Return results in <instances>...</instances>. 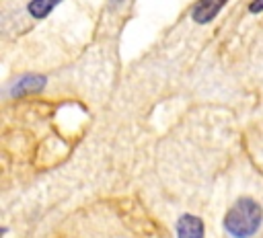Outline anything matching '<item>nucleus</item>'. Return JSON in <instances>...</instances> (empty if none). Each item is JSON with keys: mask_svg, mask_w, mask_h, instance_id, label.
<instances>
[{"mask_svg": "<svg viewBox=\"0 0 263 238\" xmlns=\"http://www.w3.org/2000/svg\"><path fill=\"white\" fill-rule=\"evenodd\" d=\"M263 222V209L255 199L240 197L232 203L224 217V230L232 238H249L253 236Z\"/></svg>", "mask_w": 263, "mask_h": 238, "instance_id": "obj_1", "label": "nucleus"}, {"mask_svg": "<svg viewBox=\"0 0 263 238\" xmlns=\"http://www.w3.org/2000/svg\"><path fill=\"white\" fill-rule=\"evenodd\" d=\"M228 0H197V4L191 10V18L197 25H205L218 16V12L224 8Z\"/></svg>", "mask_w": 263, "mask_h": 238, "instance_id": "obj_2", "label": "nucleus"}, {"mask_svg": "<svg viewBox=\"0 0 263 238\" xmlns=\"http://www.w3.org/2000/svg\"><path fill=\"white\" fill-rule=\"evenodd\" d=\"M177 238H203V222L193 213H183L177 222Z\"/></svg>", "mask_w": 263, "mask_h": 238, "instance_id": "obj_3", "label": "nucleus"}, {"mask_svg": "<svg viewBox=\"0 0 263 238\" xmlns=\"http://www.w3.org/2000/svg\"><path fill=\"white\" fill-rule=\"evenodd\" d=\"M43 86H45V76H41V74H29V76H23L21 80H16V84L12 86L10 94L12 96L33 94V92H39Z\"/></svg>", "mask_w": 263, "mask_h": 238, "instance_id": "obj_4", "label": "nucleus"}, {"mask_svg": "<svg viewBox=\"0 0 263 238\" xmlns=\"http://www.w3.org/2000/svg\"><path fill=\"white\" fill-rule=\"evenodd\" d=\"M60 2L62 0H31L29 6H27V10H29V14L33 18H45Z\"/></svg>", "mask_w": 263, "mask_h": 238, "instance_id": "obj_5", "label": "nucleus"}, {"mask_svg": "<svg viewBox=\"0 0 263 238\" xmlns=\"http://www.w3.org/2000/svg\"><path fill=\"white\" fill-rule=\"evenodd\" d=\"M249 10H251L253 14H259V12H263V0H253V2L249 4Z\"/></svg>", "mask_w": 263, "mask_h": 238, "instance_id": "obj_6", "label": "nucleus"}, {"mask_svg": "<svg viewBox=\"0 0 263 238\" xmlns=\"http://www.w3.org/2000/svg\"><path fill=\"white\" fill-rule=\"evenodd\" d=\"M109 2H111V4H113V6H117V4H121V2H123V0H109Z\"/></svg>", "mask_w": 263, "mask_h": 238, "instance_id": "obj_7", "label": "nucleus"}]
</instances>
